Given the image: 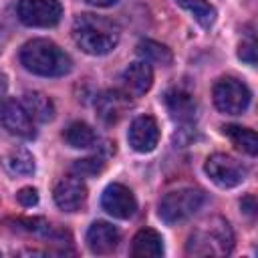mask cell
Segmentation results:
<instances>
[{
	"label": "cell",
	"mask_w": 258,
	"mask_h": 258,
	"mask_svg": "<svg viewBox=\"0 0 258 258\" xmlns=\"http://www.w3.org/2000/svg\"><path fill=\"white\" fill-rule=\"evenodd\" d=\"M73 38L87 54H107L119 42V26L103 16L81 14L73 22Z\"/></svg>",
	"instance_id": "cell-1"
},
{
	"label": "cell",
	"mask_w": 258,
	"mask_h": 258,
	"mask_svg": "<svg viewBox=\"0 0 258 258\" xmlns=\"http://www.w3.org/2000/svg\"><path fill=\"white\" fill-rule=\"evenodd\" d=\"M20 62L26 71L40 77H62L73 67L69 54L58 44L46 38L28 40L20 48Z\"/></svg>",
	"instance_id": "cell-2"
},
{
	"label": "cell",
	"mask_w": 258,
	"mask_h": 258,
	"mask_svg": "<svg viewBox=\"0 0 258 258\" xmlns=\"http://www.w3.org/2000/svg\"><path fill=\"white\" fill-rule=\"evenodd\" d=\"M234 248V232L230 224L214 216L202 222L187 238L185 252L189 256H226Z\"/></svg>",
	"instance_id": "cell-3"
},
{
	"label": "cell",
	"mask_w": 258,
	"mask_h": 258,
	"mask_svg": "<svg viewBox=\"0 0 258 258\" xmlns=\"http://www.w3.org/2000/svg\"><path fill=\"white\" fill-rule=\"evenodd\" d=\"M206 202V194L202 189L194 187H181L175 191H169L159 202V218L167 224L183 222L189 216H194Z\"/></svg>",
	"instance_id": "cell-4"
},
{
	"label": "cell",
	"mask_w": 258,
	"mask_h": 258,
	"mask_svg": "<svg viewBox=\"0 0 258 258\" xmlns=\"http://www.w3.org/2000/svg\"><path fill=\"white\" fill-rule=\"evenodd\" d=\"M214 103L226 115H240L250 105V91L242 81L224 77L214 85Z\"/></svg>",
	"instance_id": "cell-5"
},
{
	"label": "cell",
	"mask_w": 258,
	"mask_h": 258,
	"mask_svg": "<svg viewBox=\"0 0 258 258\" xmlns=\"http://www.w3.org/2000/svg\"><path fill=\"white\" fill-rule=\"evenodd\" d=\"M16 12L22 24L48 28L60 20L62 6L58 0H20Z\"/></svg>",
	"instance_id": "cell-6"
},
{
	"label": "cell",
	"mask_w": 258,
	"mask_h": 258,
	"mask_svg": "<svg viewBox=\"0 0 258 258\" xmlns=\"http://www.w3.org/2000/svg\"><path fill=\"white\" fill-rule=\"evenodd\" d=\"M204 169L210 175V179L220 187H236L246 179V173H248V169L238 159H234L226 153L210 155L206 159Z\"/></svg>",
	"instance_id": "cell-7"
},
{
	"label": "cell",
	"mask_w": 258,
	"mask_h": 258,
	"mask_svg": "<svg viewBox=\"0 0 258 258\" xmlns=\"http://www.w3.org/2000/svg\"><path fill=\"white\" fill-rule=\"evenodd\" d=\"M101 206L103 210L119 220H127L135 214L137 210V200L129 187L123 183H109L101 196Z\"/></svg>",
	"instance_id": "cell-8"
},
{
	"label": "cell",
	"mask_w": 258,
	"mask_h": 258,
	"mask_svg": "<svg viewBox=\"0 0 258 258\" xmlns=\"http://www.w3.org/2000/svg\"><path fill=\"white\" fill-rule=\"evenodd\" d=\"M0 123L4 125V129L16 137H24L30 139L34 137V121L28 115V111L24 109V105L20 101L8 99L0 105Z\"/></svg>",
	"instance_id": "cell-9"
},
{
	"label": "cell",
	"mask_w": 258,
	"mask_h": 258,
	"mask_svg": "<svg viewBox=\"0 0 258 258\" xmlns=\"http://www.w3.org/2000/svg\"><path fill=\"white\" fill-rule=\"evenodd\" d=\"M52 198L62 212H79L85 206L87 187L79 175H69V177H62L54 185Z\"/></svg>",
	"instance_id": "cell-10"
},
{
	"label": "cell",
	"mask_w": 258,
	"mask_h": 258,
	"mask_svg": "<svg viewBox=\"0 0 258 258\" xmlns=\"http://www.w3.org/2000/svg\"><path fill=\"white\" fill-rule=\"evenodd\" d=\"M129 145L139 153H149L155 149L159 141V125L151 115H141L133 119L129 133H127Z\"/></svg>",
	"instance_id": "cell-11"
},
{
	"label": "cell",
	"mask_w": 258,
	"mask_h": 258,
	"mask_svg": "<svg viewBox=\"0 0 258 258\" xmlns=\"http://www.w3.org/2000/svg\"><path fill=\"white\" fill-rule=\"evenodd\" d=\"M131 107V99L125 91H105L97 97L95 101V109H97V115L101 117V121L105 123H117Z\"/></svg>",
	"instance_id": "cell-12"
},
{
	"label": "cell",
	"mask_w": 258,
	"mask_h": 258,
	"mask_svg": "<svg viewBox=\"0 0 258 258\" xmlns=\"http://www.w3.org/2000/svg\"><path fill=\"white\" fill-rule=\"evenodd\" d=\"M121 81H123V87H125V93H127V95H131V97H141V95H145V93L151 89V83H153L151 64L145 62V60H135V62H131V64L123 71Z\"/></svg>",
	"instance_id": "cell-13"
},
{
	"label": "cell",
	"mask_w": 258,
	"mask_h": 258,
	"mask_svg": "<svg viewBox=\"0 0 258 258\" xmlns=\"http://www.w3.org/2000/svg\"><path fill=\"white\" fill-rule=\"evenodd\" d=\"M121 240L119 230L109 222H93L87 230V246L93 254H109Z\"/></svg>",
	"instance_id": "cell-14"
},
{
	"label": "cell",
	"mask_w": 258,
	"mask_h": 258,
	"mask_svg": "<svg viewBox=\"0 0 258 258\" xmlns=\"http://www.w3.org/2000/svg\"><path fill=\"white\" fill-rule=\"evenodd\" d=\"M163 101H165V107L169 111V115L177 121H191L194 115H196V101L194 97L183 91V89H169L165 95H163Z\"/></svg>",
	"instance_id": "cell-15"
},
{
	"label": "cell",
	"mask_w": 258,
	"mask_h": 258,
	"mask_svg": "<svg viewBox=\"0 0 258 258\" xmlns=\"http://www.w3.org/2000/svg\"><path fill=\"white\" fill-rule=\"evenodd\" d=\"M163 254V238L151 228H143L135 234L131 244V256L135 258H159Z\"/></svg>",
	"instance_id": "cell-16"
},
{
	"label": "cell",
	"mask_w": 258,
	"mask_h": 258,
	"mask_svg": "<svg viewBox=\"0 0 258 258\" xmlns=\"http://www.w3.org/2000/svg\"><path fill=\"white\" fill-rule=\"evenodd\" d=\"M20 103L24 105V109L28 111V115L32 117V121L46 123V121H50L54 117V105H52V101L46 95L38 93V91L24 93Z\"/></svg>",
	"instance_id": "cell-17"
},
{
	"label": "cell",
	"mask_w": 258,
	"mask_h": 258,
	"mask_svg": "<svg viewBox=\"0 0 258 258\" xmlns=\"http://www.w3.org/2000/svg\"><path fill=\"white\" fill-rule=\"evenodd\" d=\"M2 165L10 175H32L34 173V157L24 147H12L2 157Z\"/></svg>",
	"instance_id": "cell-18"
},
{
	"label": "cell",
	"mask_w": 258,
	"mask_h": 258,
	"mask_svg": "<svg viewBox=\"0 0 258 258\" xmlns=\"http://www.w3.org/2000/svg\"><path fill=\"white\" fill-rule=\"evenodd\" d=\"M62 137H64V141H67L71 147H75V149H87V147H93L95 141H97L95 131H93L87 123H83V121H75V123H71V125L64 129Z\"/></svg>",
	"instance_id": "cell-19"
},
{
	"label": "cell",
	"mask_w": 258,
	"mask_h": 258,
	"mask_svg": "<svg viewBox=\"0 0 258 258\" xmlns=\"http://www.w3.org/2000/svg\"><path fill=\"white\" fill-rule=\"evenodd\" d=\"M224 133L232 139V143L248 153V155H256L258 153V137L252 129H246V127H240V125H226L224 127Z\"/></svg>",
	"instance_id": "cell-20"
},
{
	"label": "cell",
	"mask_w": 258,
	"mask_h": 258,
	"mask_svg": "<svg viewBox=\"0 0 258 258\" xmlns=\"http://www.w3.org/2000/svg\"><path fill=\"white\" fill-rule=\"evenodd\" d=\"M137 54L145 60V62H153V64H163L167 67L171 62V50L161 44V42H155V40H141L137 44Z\"/></svg>",
	"instance_id": "cell-21"
},
{
	"label": "cell",
	"mask_w": 258,
	"mask_h": 258,
	"mask_svg": "<svg viewBox=\"0 0 258 258\" xmlns=\"http://www.w3.org/2000/svg\"><path fill=\"white\" fill-rule=\"evenodd\" d=\"M183 10H187L204 28H210L216 22V8L206 0H175Z\"/></svg>",
	"instance_id": "cell-22"
},
{
	"label": "cell",
	"mask_w": 258,
	"mask_h": 258,
	"mask_svg": "<svg viewBox=\"0 0 258 258\" xmlns=\"http://www.w3.org/2000/svg\"><path fill=\"white\" fill-rule=\"evenodd\" d=\"M105 167V161L101 157H85V159H77L73 163V171L79 177H93L97 173H101Z\"/></svg>",
	"instance_id": "cell-23"
},
{
	"label": "cell",
	"mask_w": 258,
	"mask_h": 258,
	"mask_svg": "<svg viewBox=\"0 0 258 258\" xmlns=\"http://www.w3.org/2000/svg\"><path fill=\"white\" fill-rule=\"evenodd\" d=\"M16 200L20 202V206L24 208H32L38 204V191L34 187H22L18 194H16Z\"/></svg>",
	"instance_id": "cell-24"
},
{
	"label": "cell",
	"mask_w": 258,
	"mask_h": 258,
	"mask_svg": "<svg viewBox=\"0 0 258 258\" xmlns=\"http://www.w3.org/2000/svg\"><path fill=\"white\" fill-rule=\"evenodd\" d=\"M238 56L242 60H246L248 64H254L256 62V44L254 42H242L240 50H238Z\"/></svg>",
	"instance_id": "cell-25"
},
{
	"label": "cell",
	"mask_w": 258,
	"mask_h": 258,
	"mask_svg": "<svg viewBox=\"0 0 258 258\" xmlns=\"http://www.w3.org/2000/svg\"><path fill=\"white\" fill-rule=\"evenodd\" d=\"M240 208H242V212H244V214L252 216V214H254V210H256V200H254V196H246V198L240 202Z\"/></svg>",
	"instance_id": "cell-26"
},
{
	"label": "cell",
	"mask_w": 258,
	"mask_h": 258,
	"mask_svg": "<svg viewBox=\"0 0 258 258\" xmlns=\"http://www.w3.org/2000/svg\"><path fill=\"white\" fill-rule=\"evenodd\" d=\"M87 4H91V6H99V8H107V6H113V4H117L119 0H85Z\"/></svg>",
	"instance_id": "cell-27"
},
{
	"label": "cell",
	"mask_w": 258,
	"mask_h": 258,
	"mask_svg": "<svg viewBox=\"0 0 258 258\" xmlns=\"http://www.w3.org/2000/svg\"><path fill=\"white\" fill-rule=\"evenodd\" d=\"M4 93H6V77H4L2 73H0V101H2Z\"/></svg>",
	"instance_id": "cell-28"
},
{
	"label": "cell",
	"mask_w": 258,
	"mask_h": 258,
	"mask_svg": "<svg viewBox=\"0 0 258 258\" xmlns=\"http://www.w3.org/2000/svg\"><path fill=\"white\" fill-rule=\"evenodd\" d=\"M2 46H4V30L0 26V50H2Z\"/></svg>",
	"instance_id": "cell-29"
}]
</instances>
